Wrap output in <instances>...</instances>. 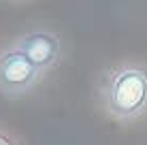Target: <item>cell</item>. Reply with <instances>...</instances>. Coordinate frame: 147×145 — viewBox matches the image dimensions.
Wrapping results in <instances>:
<instances>
[{
  "label": "cell",
  "instance_id": "cell-1",
  "mask_svg": "<svg viewBox=\"0 0 147 145\" xmlns=\"http://www.w3.org/2000/svg\"><path fill=\"white\" fill-rule=\"evenodd\" d=\"M102 105L115 119L128 122L147 113V66L126 64L113 71L102 86Z\"/></svg>",
  "mask_w": 147,
  "mask_h": 145
},
{
  "label": "cell",
  "instance_id": "cell-2",
  "mask_svg": "<svg viewBox=\"0 0 147 145\" xmlns=\"http://www.w3.org/2000/svg\"><path fill=\"white\" fill-rule=\"evenodd\" d=\"M40 71L17 49L0 53V92L7 96H22L38 81Z\"/></svg>",
  "mask_w": 147,
  "mask_h": 145
},
{
  "label": "cell",
  "instance_id": "cell-3",
  "mask_svg": "<svg viewBox=\"0 0 147 145\" xmlns=\"http://www.w3.org/2000/svg\"><path fill=\"white\" fill-rule=\"evenodd\" d=\"M15 49L22 51L40 73L51 68L62 56V45L60 38L51 32H32L22 36L15 43Z\"/></svg>",
  "mask_w": 147,
  "mask_h": 145
},
{
  "label": "cell",
  "instance_id": "cell-4",
  "mask_svg": "<svg viewBox=\"0 0 147 145\" xmlns=\"http://www.w3.org/2000/svg\"><path fill=\"white\" fill-rule=\"evenodd\" d=\"M0 145H15L9 137H4V134H0Z\"/></svg>",
  "mask_w": 147,
  "mask_h": 145
}]
</instances>
